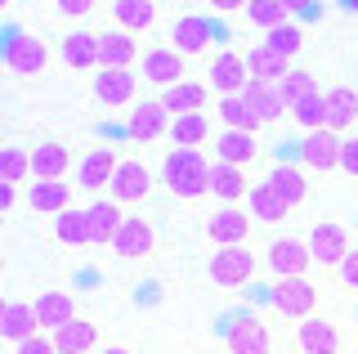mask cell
Instances as JSON below:
<instances>
[{
    "label": "cell",
    "mask_w": 358,
    "mask_h": 354,
    "mask_svg": "<svg viewBox=\"0 0 358 354\" xmlns=\"http://www.w3.org/2000/svg\"><path fill=\"white\" fill-rule=\"evenodd\" d=\"M162 180L175 197H201L210 193V162L197 148H175L162 166Z\"/></svg>",
    "instance_id": "6da1fadb"
},
{
    "label": "cell",
    "mask_w": 358,
    "mask_h": 354,
    "mask_svg": "<svg viewBox=\"0 0 358 354\" xmlns=\"http://www.w3.org/2000/svg\"><path fill=\"white\" fill-rule=\"evenodd\" d=\"M224 346H229V354H273V337H268L264 318L238 314L224 332Z\"/></svg>",
    "instance_id": "7a4b0ae2"
},
{
    "label": "cell",
    "mask_w": 358,
    "mask_h": 354,
    "mask_svg": "<svg viewBox=\"0 0 358 354\" xmlns=\"http://www.w3.org/2000/svg\"><path fill=\"white\" fill-rule=\"evenodd\" d=\"M251 274H255V256H251V247H220L215 256H210V283L215 287H242V283H251Z\"/></svg>",
    "instance_id": "3957f363"
},
{
    "label": "cell",
    "mask_w": 358,
    "mask_h": 354,
    "mask_svg": "<svg viewBox=\"0 0 358 354\" xmlns=\"http://www.w3.org/2000/svg\"><path fill=\"white\" fill-rule=\"evenodd\" d=\"M268 301H273V309L287 314V318H309L313 305H318V287L305 283V278H278L273 292H268Z\"/></svg>",
    "instance_id": "277c9868"
},
{
    "label": "cell",
    "mask_w": 358,
    "mask_h": 354,
    "mask_svg": "<svg viewBox=\"0 0 358 354\" xmlns=\"http://www.w3.org/2000/svg\"><path fill=\"white\" fill-rule=\"evenodd\" d=\"M45 63H50V50H45L41 36H31V31L5 36V68H14L18 76H36Z\"/></svg>",
    "instance_id": "5b68a950"
},
{
    "label": "cell",
    "mask_w": 358,
    "mask_h": 354,
    "mask_svg": "<svg viewBox=\"0 0 358 354\" xmlns=\"http://www.w3.org/2000/svg\"><path fill=\"white\" fill-rule=\"evenodd\" d=\"M171 113H166V104L162 99H143V104H134L130 108V121H126V135L134 143H148V139H162V135H171Z\"/></svg>",
    "instance_id": "8992f818"
},
{
    "label": "cell",
    "mask_w": 358,
    "mask_h": 354,
    "mask_svg": "<svg viewBox=\"0 0 358 354\" xmlns=\"http://www.w3.org/2000/svg\"><path fill=\"white\" fill-rule=\"evenodd\" d=\"M309 256H313V264H322V269H341V260L350 256V238H345V229L331 225V220L313 225V234H309Z\"/></svg>",
    "instance_id": "52a82bcc"
},
{
    "label": "cell",
    "mask_w": 358,
    "mask_h": 354,
    "mask_svg": "<svg viewBox=\"0 0 358 354\" xmlns=\"http://www.w3.org/2000/svg\"><path fill=\"white\" fill-rule=\"evenodd\" d=\"M215 31H220V27L210 23V18H201V14H184V18H175V27H171V50H179L184 59H188V54H206Z\"/></svg>",
    "instance_id": "ba28073f"
},
{
    "label": "cell",
    "mask_w": 358,
    "mask_h": 354,
    "mask_svg": "<svg viewBox=\"0 0 358 354\" xmlns=\"http://www.w3.org/2000/svg\"><path fill=\"white\" fill-rule=\"evenodd\" d=\"M309 264H313L309 242H300V238H278V242H268V269H273L278 278H305Z\"/></svg>",
    "instance_id": "9c48e42d"
},
{
    "label": "cell",
    "mask_w": 358,
    "mask_h": 354,
    "mask_svg": "<svg viewBox=\"0 0 358 354\" xmlns=\"http://www.w3.org/2000/svg\"><path fill=\"white\" fill-rule=\"evenodd\" d=\"M300 162L309 166V171H336L341 166V135L336 130H309L305 139H300Z\"/></svg>",
    "instance_id": "30bf717a"
},
{
    "label": "cell",
    "mask_w": 358,
    "mask_h": 354,
    "mask_svg": "<svg viewBox=\"0 0 358 354\" xmlns=\"http://www.w3.org/2000/svg\"><path fill=\"white\" fill-rule=\"evenodd\" d=\"M148 189H152V175L143 171V162H121L117 175H112V184H108V193H112V202H117V206L143 202Z\"/></svg>",
    "instance_id": "8fae6325"
},
{
    "label": "cell",
    "mask_w": 358,
    "mask_h": 354,
    "mask_svg": "<svg viewBox=\"0 0 358 354\" xmlns=\"http://www.w3.org/2000/svg\"><path fill=\"white\" fill-rule=\"evenodd\" d=\"M210 85L220 94H242L251 85V72H246V54H233V50H220L215 63H210Z\"/></svg>",
    "instance_id": "7c38bea8"
},
{
    "label": "cell",
    "mask_w": 358,
    "mask_h": 354,
    "mask_svg": "<svg viewBox=\"0 0 358 354\" xmlns=\"http://www.w3.org/2000/svg\"><path fill=\"white\" fill-rule=\"evenodd\" d=\"M134 90H139V81H134L130 68H99V76H94V99L108 104V108L130 104Z\"/></svg>",
    "instance_id": "4fadbf2b"
},
{
    "label": "cell",
    "mask_w": 358,
    "mask_h": 354,
    "mask_svg": "<svg viewBox=\"0 0 358 354\" xmlns=\"http://www.w3.org/2000/svg\"><path fill=\"white\" fill-rule=\"evenodd\" d=\"M152 242H157V234H152L148 220H143V215H126L121 234L112 238V251H117L121 260H139V256H148V251H152Z\"/></svg>",
    "instance_id": "5bb4252c"
},
{
    "label": "cell",
    "mask_w": 358,
    "mask_h": 354,
    "mask_svg": "<svg viewBox=\"0 0 358 354\" xmlns=\"http://www.w3.org/2000/svg\"><path fill=\"white\" fill-rule=\"evenodd\" d=\"M143 81H152V85H162V90H171V85L184 81V54L179 50H148L143 54Z\"/></svg>",
    "instance_id": "9a60e30c"
},
{
    "label": "cell",
    "mask_w": 358,
    "mask_h": 354,
    "mask_svg": "<svg viewBox=\"0 0 358 354\" xmlns=\"http://www.w3.org/2000/svg\"><path fill=\"white\" fill-rule=\"evenodd\" d=\"M206 234L215 247H238V242H246V234H251V215L238 211V206H224V211L210 215Z\"/></svg>",
    "instance_id": "2e32d148"
},
{
    "label": "cell",
    "mask_w": 358,
    "mask_h": 354,
    "mask_svg": "<svg viewBox=\"0 0 358 354\" xmlns=\"http://www.w3.org/2000/svg\"><path fill=\"white\" fill-rule=\"evenodd\" d=\"M117 157H112L108 148H94V153H85L81 166H76V184H81L85 193H99V189H108L112 184V175H117Z\"/></svg>",
    "instance_id": "e0dca14e"
},
{
    "label": "cell",
    "mask_w": 358,
    "mask_h": 354,
    "mask_svg": "<svg viewBox=\"0 0 358 354\" xmlns=\"http://www.w3.org/2000/svg\"><path fill=\"white\" fill-rule=\"evenodd\" d=\"M296 346H300V354H341V332L327 318H300Z\"/></svg>",
    "instance_id": "ac0fdd59"
},
{
    "label": "cell",
    "mask_w": 358,
    "mask_h": 354,
    "mask_svg": "<svg viewBox=\"0 0 358 354\" xmlns=\"http://www.w3.org/2000/svg\"><path fill=\"white\" fill-rule=\"evenodd\" d=\"M264 184L287 202V211H291V206H300V202L309 197V180H305V171H300V166H291V162H278L273 171H268V180H264Z\"/></svg>",
    "instance_id": "d6986e66"
},
{
    "label": "cell",
    "mask_w": 358,
    "mask_h": 354,
    "mask_svg": "<svg viewBox=\"0 0 358 354\" xmlns=\"http://www.w3.org/2000/svg\"><path fill=\"white\" fill-rule=\"evenodd\" d=\"M85 220H90V247H112V238L121 234V225H126V215H121L117 202L85 206Z\"/></svg>",
    "instance_id": "ffe728a7"
},
{
    "label": "cell",
    "mask_w": 358,
    "mask_h": 354,
    "mask_svg": "<svg viewBox=\"0 0 358 354\" xmlns=\"http://www.w3.org/2000/svg\"><path fill=\"white\" fill-rule=\"evenodd\" d=\"M67 166H72V153L59 139H45L31 148V180H63Z\"/></svg>",
    "instance_id": "44dd1931"
},
{
    "label": "cell",
    "mask_w": 358,
    "mask_h": 354,
    "mask_svg": "<svg viewBox=\"0 0 358 354\" xmlns=\"http://www.w3.org/2000/svg\"><path fill=\"white\" fill-rule=\"evenodd\" d=\"M210 193H215L224 206H238L242 197L251 193V184H246L242 166H229V162H210Z\"/></svg>",
    "instance_id": "7402d4cb"
},
{
    "label": "cell",
    "mask_w": 358,
    "mask_h": 354,
    "mask_svg": "<svg viewBox=\"0 0 358 354\" xmlns=\"http://www.w3.org/2000/svg\"><path fill=\"white\" fill-rule=\"evenodd\" d=\"M54 337V350L59 354H90L99 346V327L90 323V318H72V323H63L59 332H50Z\"/></svg>",
    "instance_id": "603a6c76"
},
{
    "label": "cell",
    "mask_w": 358,
    "mask_h": 354,
    "mask_svg": "<svg viewBox=\"0 0 358 354\" xmlns=\"http://www.w3.org/2000/svg\"><path fill=\"white\" fill-rule=\"evenodd\" d=\"M139 59L130 31H99V68H130Z\"/></svg>",
    "instance_id": "cb8c5ba5"
},
{
    "label": "cell",
    "mask_w": 358,
    "mask_h": 354,
    "mask_svg": "<svg viewBox=\"0 0 358 354\" xmlns=\"http://www.w3.org/2000/svg\"><path fill=\"white\" fill-rule=\"evenodd\" d=\"M36 318H41V332H59L63 323L76 318V301L67 292H41L36 296Z\"/></svg>",
    "instance_id": "d4e9b609"
},
{
    "label": "cell",
    "mask_w": 358,
    "mask_h": 354,
    "mask_svg": "<svg viewBox=\"0 0 358 354\" xmlns=\"http://www.w3.org/2000/svg\"><path fill=\"white\" fill-rule=\"evenodd\" d=\"M41 332V318H36V305H27V301H9L5 309V323H0V337L5 341H14V346H22L27 337H36Z\"/></svg>",
    "instance_id": "484cf974"
},
{
    "label": "cell",
    "mask_w": 358,
    "mask_h": 354,
    "mask_svg": "<svg viewBox=\"0 0 358 354\" xmlns=\"http://www.w3.org/2000/svg\"><path fill=\"white\" fill-rule=\"evenodd\" d=\"M27 206L41 211V215H59V211L72 206V189H67L63 180H36L31 193H27Z\"/></svg>",
    "instance_id": "4316f807"
},
{
    "label": "cell",
    "mask_w": 358,
    "mask_h": 354,
    "mask_svg": "<svg viewBox=\"0 0 358 354\" xmlns=\"http://www.w3.org/2000/svg\"><path fill=\"white\" fill-rule=\"evenodd\" d=\"M162 104L171 117H188V113H201V104H206V85L201 81H179L171 90H162Z\"/></svg>",
    "instance_id": "83f0119b"
},
{
    "label": "cell",
    "mask_w": 358,
    "mask_h": 354,
    "mask_svg": "<svg viewBox=\"0 0 358 354\" xmlns=\"http://www.w3.org/2000/svg\"><path fill=\"white\" fill-rule=\"evenodd\" d=\"M322 99H327V130L341 135L345 126H354V121H358V94L350 90V85H336V90H327Z\"/></svg>",
    "instance_id": "f1b7e54d"
},
{
    "label": "cell",
    "mask_w": 358,
    "mask_h": 354,
    "mask_svg": "<svg viewBox=\"0 0 358 354\" xmlns=\"http://www.w3.org/2000/svg\"><path fill=\"white\" fill-rule=\"evenodd\" d=\"M246 72H251V81H260V85H278L291 68H287L282 54H273L268 45H260V50L246 54Z\"/></svg>",
    "instance_id": "f546056e"
},
{
    "label": "cell",
    "mask_w": 358,
    "mask_h": 354,
    "mask_svg": "<svg viewBox=\"0 0 358 354\" xmlns=\"http://www.w3.org/2000/svg\"><path fill=\"white\" fill-rule=\"evenodd\" d=\"M242 99L255 108L260 126H264V121H278V117L287 113V104H282V94H278V85H260V81H251V85L242 90Z\"/></svg>",
    "instance_id": "4dcf8cb0"
},
{
    "label": "cell",
    "mask_w": 358,
    "mask_h": 354,
    "mask_svg": "<svg viewBox=\"0 0 358 354\" xmlns=\"http://www.w3.org/2000/svg\"><path fill=\"white\" fill-rule=\"evenodd\" d=\"M63 63L67 68H99V36H90V31H67Z\"/></svg>",
    "instance_id": "1f68e13d"
},
{
    "label": "cell",
    "mask_w": 358,
    "mask_h": 354,
    "mask_svg": "<svg viewBox=\"0 0 358 354\" xmlns=\"http://www.w3.org/2000/svg\"><path fill=\"white\" fill-rule=\"evenodd\" d=\"M112 18L126 31H148L157 23V5L152 0H117V5H112Z\"/></svg>",
    "instance_id": "d6a6232c"
},
{
    "label": "cell",
    "mask_w": 358,
    "mask_h": 354,
    "mask_svg": "<svg viewBox=\"0 0 358 354\" xmlns=\"http://www.w3.org/2000/svg\"><path fill=\"white\" fill-rule=\"evenodd\" d=\"M255 157V139L246 130H224L215 139V162H229V166H246Z\"/></svg>",
    "instance_id": "836d02e7"
},
{
    "label": "cell",
    "mask_w": 358,
    "mask_h": 354,
    "mask_svg": "<svg viewBox=\"0 0 358 354\" xmlns=\"http://www.w3.org/2000/svg\"><path fill=\"white\" fill-rule=\"evenodd\" d=\"M220 121H224L229 130H246V135H255V126H260L255 108L246 104L242 94H224V99H220Z\"/></svg>",
    "instance_id": "e575fe53"
},
{
    "label": "cell",
    "mask_w": 358,
    "mask_h": 354,
    "mask_svg": "<svg viewBox=\"0 0 358 354\" xmlns=\"http://www.w3.org/2000/svg\"><path fill=\"white\" fill-rule=\"evenodd\" d=\"M54 238L63 247H90V220L85 211H59L54 215Z\"/></svg>",
    "instance_id": "d590c367"
},
{
    "label": "cell",
    "mask_w": 358,
    "mask_h": 354,
    "mask_svg": "<svg viewBox=\"0 0 358 354\" xmlns=\"http://www.w3.org/2000/svg\"><path fill=\"white\" fill-rule=\"evenodd\" d=\"M210 135V121L201 117V113H188V117H175L171 121V139H175V148H197L201 139Z\"/></svg>",
    "instance_id": "8d00e7d4"
},
{
    "label": "cell",
    "mask_w": 358,
    "mask_h": 354,
    "mask_svg": "<svg viewBox=\"0 0 358 354\" xmlns=\"http://www.w3.org/2000/svg\"><path fill=\"white\" fill-rule=\"evenodd\" d=\"M251 215L264 220V225H278V220L287 215V202L268 189V184H255V189H251Z\"/></svg>",
    "instance_id": "74e56055"
},
{
    "label": "cell",
    "mask_w": 358,
    "mask_h": 354,
    "mask_svg": "<svg viewBox=\"0 0 358 354\" xmlns=\"http://www.w3.org/2000/svg\"><path fill=\"white\" fill-rule=\"evenodd\" d=\"M278 94H282V104L287 108H296L300 99H309V94H318V81L305 72V68H291L282 81H278Z\"/></svg>",
    "instance_id": "f35d334b"
},
{
    "label": "cell",
    "mask_w": 358,
    "mask_h": 354,
    "mask_svg": "<svg viewBox=\"0 0 358 354\" xmlns=\"http://www.w3.org/2000/svg\"><path fill=\"white\" fill-rule=\"evenodd\" d=\"M264 45L273 50V54H282V59L291 63L300 54V45H305V31H300L296 23H282V27H273V31H264Z\"/></svg>",
    "instance_id": "ab89813d"
},
{
    "label": "cell",
    "mask_w": 358,
    "mask_h": 354,
    "mask_svg": "<svg viewBox=\"0 0 358 354\" xmlns=\"http://www.w3.org/2000/svg\"><path fill=\"white\" fill-rule=\"evenodd\" d=\"M246 18H251L255 27L273 31V27L287 23V9H282V0H251V5H246Z\"/></svg>",
    "instance_id": "60d3db41"
},
{
    "label": "cell",
    "mask_w": 358,
    "mask_h": 354,
    "mask_svg": "<svg viewBox=\"0 0 358 354\" xmlns=\"http://www.w3.org/2000/svg\"><path fill=\"white\" fill-rule=\"evenodd\" d=\"M291 117H296L305 130H322V126H327V99H322V94L300 99V104L291 108Z\"/></svg>",
    "instance_id": "b9f144b4"
},
{
    "label": "cell",
    "mask_w": 358,
    "mask_h": 354,
    "mask_svg": "<svg viewBox=\"0 0 358 354\" xmlns=\"http://www.w3.org/2000/svg\"><path fill=\"white\" fill-rule=\"evenodd\" d=\"M27 175H31V153H22V148H0V180L18 184V180H27Z\"/></svg>",
    "instance_id": "7bdbcfd3"
},
{
    "label": "cell",
    "mask_w": 358,
    "mask_h": 354,
    "mask_svg": "<svg viewBox=\"0 0 358 354\" xmlns=\"http://www.w3.org/2000/svg\"><path fill=\"white\" fill-rule=\"evenodd\" d=\"M341 171L358 180V139H341Z\"/></svg>",
    "instance_id": "ee69618b"
},
{
    "label": "cell",
    "mask_w": 358,
    "mask_h": 354,
    "mask_svg": "<svg viewBox=\"0 0 358 354\" xmlns=\"http://www.w3.org/2000/svg\"><path fill=\"white\" fill-rule=\"evenodd\" d=\"M341 287L358 292V247H350V256L341 260Z\"/></svg>",
    "instance_id": "f6af8a7d"
},
{
    "label": "cell",
    "mask_w": 358,
    "mask_h": 354,
    "mask_svg": "<svg viewBox=\"0 0 358 354\" xmlns=\"http://www.w3.org/2000/svg\"><path fill=\"white\" fill-rule=\"evenodd\" d=\"M54 9H59L63 18H85L90 9H94V0H54Z\"/></svg>",
    "instance_id": "bcb514c9"
},
{
    "label": "cell",
    "mask_w": 358,
    "mask_h": 354,
    "mask_svg": "<svg viewBox=\"0 0 358 354\" xmlns=\"http://www.w3.org/2000/svg\"><path fill=\"white\" fill-rule=\"evenodd\" d=\"M18 354H59V350H54V337H41L36 332V337H27L18 346Z\"/></svg>",
    "instance_id": "7dc6e473"
},
{
    "label": "cell",
    "mask_w": 358,
    "mask_h": 354,
    "mask_svg": "<svg viewBox=\"0 0 358 354\" xmlns=\"http://www.w3.org/2000/svg\"><path fill=\"white\" fill-rule=\"evenodd\" d=\"M18 202V184H9V180H0V215L9 211V206Z\"/></svg>",
    "instance_id": "c3c4849f"
},
{
    "label": "cell",
    "mask_w": 358,
    "mask_h": 354,
    "mask_svg": "<svg viewBox=\"0 0 358 354\" xmlns=\"http://www.w3.org/2000/svg\"><path fill=\"white\" fill-rule=\"evenodd\" d=\"M282 9L287 14H313L318 5H313V0H282Z\"/></svg>",
    "instance_id": "681fc988"
},
{
    "label": "cell",
    "mask_w": 358,
    "mask_h": 354,
    "mask_svg": "<svg viewBox=\"0 0 358 354\" xmlns=\"http://www.w3.org/2000/svg\"><path fill=\"white\" fill-rule=\"evenodd\" d=\"M210 5H215L220 14H233V9H246V5H251V0H210Z\"/></svg>",
    "instance_id": "f907efd6"
},
{
    "label": "cell",
    "mask_w": 358,
    "mask_h": 354,
    "mask_svg": "<svg viewBox=\"0 0 358 354\" xmlns=\"http://www.w3.org/2000/svg\"><path fill=\"white\" fill-rule=\"evenodd\" d=\"M103 354H130V350H121V346H108V350H103Z\"/></svg>",
    "instance_id": "816d5d0a"
},
{
    "label": "cell",
    "mask_w": 358,
    "mask_h": 354,
    "mask_svg": "<svg viewBox=\"0 0 358 354\" xmlns=\"http://www.w3.org/2000/svg\"><path fill=\"white\" fill-rule=\"evenodd\" d=\"M5 309H9V301H0V323H5Z\"/></svg>",
    "instance_id": "f5cc1de1"
},
{
    "label": "cell",
    "mask_w": 358,
    "mask_h": 354,
    "mask_svg": "<svg viewBox=\"0 0 358 354\" xmlns=\"http://www.w3.org/2000/svg\"><path fill=\"white\" fill-rule=\"evenodd\" d=\"M0 274H5V256H0Z\"/></svg>",
    "instance_id": "db71d44e"
},
{
    "label": "cell",
    "mask_w": 358,
    "mask_h": 354,
    "mask_svg": "<svg viewBox=\"0 0 358 354\" xmlns=\"http://www.w3.org/2000/svg\"><path fill=\"white\" fill-rule=\"evenodd\" d=\"M350 9H358V0H350Z\"/></svg>",
    "instance_id": "11a10c76"
},
{
    "label": "cell",
    "mask_w": 358,
    "mask_h": 354,
    "mask_svg": "<svg viewBox=\"0 0 358 354\" xmlns=\"http://www.w3.org/2000/svg\"><path fill=\"white\" fill-rule=\"evenodd\" d=\"M5 5H9V0H0V9H5Z\"/></svg>",
    "instance_id": "9f6ffc18"
},
{
    "label": "cell",
    "mask_w": 358,
    "mask_h": 354,
    "mask_svg": "<svg viewBox=\"0 0 358 354\" xmlns=\"http://www.w3.org/2000/svg\"><path fill=\"white\" fill-rule=\"evenodd\" d=\"M0 225H5V215H0Z\"/></svg>",
    "instance_id": "6f0895ef"
}]
</instances>
